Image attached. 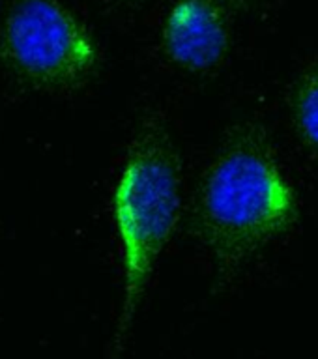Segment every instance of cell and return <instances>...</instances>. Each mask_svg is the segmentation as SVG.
<instances>
[{
	"label": "cell",
	"mask_w": 318,
	"mask_h": 359,
	"mask_svg": "<svg viewBox=\"0 0 318 359\" xmlns=\"http://www.w3.org/2000/svg\"><path fill=\"white\" fill-rule=\"evenodd\" d=\"M210 2H216V4L223 6V4H227V2H234V0H210Z\"/></svg>",
	"instance_id": "6"
},
{
	"label": "cell",
	"mask_w": 318,
	"mask_h": 359,
	"mask_svg": "<svg viewBox=\"0 0 318 359\" xmlns=\"http://www.w3.org/2000/svg\"><path fill=\"white\" fill-rule=\"evenodd\" d=\"M195 213L202 243L229 269L296 223V193L268 146L240 135L208 167Z\"/></svg>",
	"instance_id": "1"
},
{
	"label": "cell",
	"mask_w": 318,
	"mask_h": 359,
	"mask_svg": "<svg viewBox=\"0 0 318 359\" xmlns=\"http://www.w3.org/2000/svg\"><path fill=\"white\" fill-rule=\"evenodd\" d=\"M230 43L223 6L210 0H176L163 27L168 58L185 72H210L223 62Z\"/></svg>",
	"instance_id": "4"
},
{
	"label": "cell",
	"mask_w": 318,
	"mask_h": 359,
	"mask_svg": "<svg viewBox=\"0 0 318 359\" xmlns=\"http://www.w3.org/2000/svg\"><path fill=\"white\" fill-rule=\"evenodd\" d=\"M182 213V174L161 123L146 122L129 144L112 191V219L124 268L122 325L137 311Z\"/></svg>",
	"instance_id": "2"
},
{
	"label": "cell",
	"mask_w": 318,
	"mask_h": 359,
	"mask_svg": "<svg viewBox=\"0 0 318 359\" xmlns=\"http://www.w3.org/2000/svg\"><path fill=\"white\" fill-rule=\"evenodd\" d=\"M0 53L11 72L44 90L79 88L98 64L92 34L58 0L13 2L2 25Z\"/></svg>",
	"instance_id": "3"
},
{
	"label": "cell",
	"mask_w": 318,
	"mask_h": 359,
	"mask_svg": "<svg viewBox=\"0 0 318 359\" xmlns=\"http://www.w3.org/2000/svg\"><path fill=\"white\" fill-rule=\"evenodd\" d=\"M294 116L303 139L318 150V69L307 73L298 84Z\"/></svg>",
	"instance_id": "5"
}]
</instances>
